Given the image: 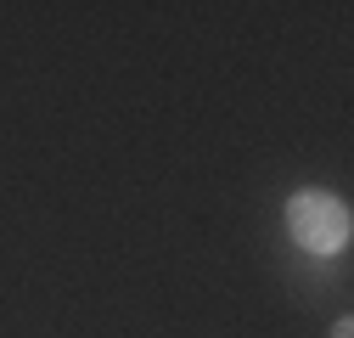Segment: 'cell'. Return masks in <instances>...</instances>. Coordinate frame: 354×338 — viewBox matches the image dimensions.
<instances>
[{
  "label": "cell",
  "mask_w": 354,
  "mask_h": 338,
  "mask_svg": "<svg viewBox=\"0 0 354 338\" xmlns=\"http://www.w3.org/2000/svg\"><path fill=\"white\" fill-rule=\"evenodd\" d=\"M348 203L332 197V192H315V186H304L287 197V237L304 248V254H343L348 248Z\"/></svg>",
  "instance_id": "6da1fadb"
},
{
  "label": "cell",
  "mask_w": 354,
  "mask_h": 338,
  "mask_svg": "<svg viewBox=\"0 0 354 338\" xmlns=\"http://www.w3.org/2000/svg\"><path fill=\"white\" fill-rule=\"evenodd\" d=\"M348 327H354V321H348V316H343V321H337V327H332V338H354V332H348Z\"/></svg>",
  "instance_id": "7a4b0ae2"
}]
</instances>
